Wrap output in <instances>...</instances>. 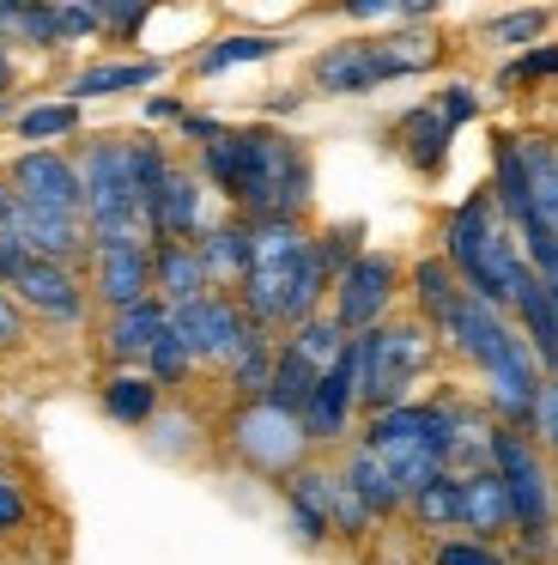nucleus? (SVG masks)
Instances as JSON below:
<instances>
[{
  "instance_id": "1",
  "label": "nucleus",
  "mask_w": 558,
  "mask_h": 565,
  "mask_svg": "<svg viewBox=\"0 0 558 565\" xmlns=\"http://www.w3.org/2000/svg\"><path fill=\"white\" fill-rule=\"evenodd\" d=\"M194 177L225 201V213L249 225L267 220H310L315 159L291 128L273 122H230L213 147L194 152Z\"/></svg>"
},
{
  "instance_id": "2",
  "label": "nucleus",
  "mask_w": 558,
  "mask_h": 565,
  "mask_svg": "<svg viewBox=\"0 0 558 565\" xmlns=\"http://www.w3.org/2000/svg\"><path fill=\"white\" fill-rule=\"evenodd\" d=\"M328 292H334V268H328L310 220L255 225V256H249V274H243V286H237V305L255 329L286 341L291 329L322 317Z\"/></svg>"
},
{
  "instance_id": "3",
  "label": "nucleus",
  "mask_w": 558,
  "mask_h": 565,
  "mask_svg": "<svg viewBox=\"0 0 558 565\" xmlns=\"http://www.w3.org/2000/svg\"><path fill=\"white\" fill-rule=\"evenodd\" d=\"M437 256L449 262V274H455L473 298H485V305H497V310L516 305V292L534 274L528 256H522V244H516V232L504 225V213L492 207L485 189H473L468 201H455V207L443 213Z\"/></svg>"
},
{
  "instance_id": "4",
  "label": "nucleus",
  "mask_w": 558,
  "mask_h": 565,
  "mask_svg": "<svg viewBox=\"0 0 558 565\" xmlns=\"http://www.w3.org/2000/svg\"><path fill=\"white\" fill-rule=\"evenodd\" d=\"M443 62V38L431 25L412 31H383V38H340L328 50H315L310 62V86L322 98H364V92H383L395 79H419Z\"/></svg>"
},
{
  "instance_id": "5",
  "label": "nucleus",
  "mask_w": 558,
  "mask_h": 565,
  "mask_svg": "<svg viewBox=\"0 0 558 565\" xmlns=\"http://www.w3.org/2000/svg\"><path fill=\"white\" fill-rule=\"evenodd\" d=\"M352 365H358V407L364 414H388V407L419 402V390L443 365V341L412 310H395L383 329L352 341Z\"/></svg>"
},
{
  "instance_id": "6",
  "label": "nucleus",
  "mask_w": 558,
  "mask_h": 565,
  "mask_svg": "<svg viewBox=\"0 0 558 565\" xmlns=\"http://www.w3.org/2000/svg\"><path fill=\"white\" fill-rule=\"evenodd\" d=\"M492 468L509 492L516 511V535H509V559L522 565H552L558 553V462L540 456V444L528 431H492Z\"/></svg>"
},
{
  "instance_id": "7",
  "label": "nucleus",
  "mask_w": 558,
  "mask_h": 565,
  "mask_svg": "<svg viewBox=\"0 0 558 565\" xmlns=\"http://www.w3.org/2000/svg\"><path fill=\"white\" fill-rule=\"evenodd\" d=\"M449 438H455V395H419L407 407L358 419V444L383 456V468L407 499L431 487L437 475H449Z\"/></svg>"
},
{
  "instance_id": "8",
  "label": "nucleus",
  "mask_w": 558,
  "mask_h": 565,
  "mask_svg": "<svg viewBox=\"0 0 558 565\" xmlns=\"http://www.w3.org/2000/svg\"><path fill=\"white\" fill-rule=\"evenodd\" d=\"M79 164V195H85V237L92 244H152L146 207L128 171V135H97L73 152Z\"/></svg>"
},
{
  "instance_id": "9",
  "label": "nucleus",
  "mask_w": 558,
  "mask_h": 565,
  "mask_svg": "<svg viewBox=\"0 0 558 565\" xmlns=\"http://www.w3.org/2000/svg\"><path fill=\"white\" fill-rule=\"evenodd\" d=\"M218 450H225V462H237L243 475L255 480H279L286 487L298 468L315 462V444L310 431H303L298 414H286V407L273 402H237L225 419H218Z\"/></svg>"
},
{
  "instance_id": "10",
  "label": "nucleus",
  "mask_w": 558,
  "mask_h": 565,
  "mask_svg": "<svg viewBox=\"0 0 558 565\" xmlns=\"http://www.w3.org/2000/svg\"><path fill=\"white\" fill-rule=\"evenodd\" d=\"M400 292H407V262L395 249H358V262L334 274V292H328V317L340 322V334H371L383 329L400 310Z\"/></svg>"
},
{
  "instance_id": "11",
  "label": "nucleus",
  "mask_w": 558,
  "mask_h": 565,
  "mask_svg": "<svg viewBox=\"0 0 558 565\" xmlns=\"http://www.w3.org/2000/svg\"><path fill=\"white\" fill-rule=\"evenodd\" d=\"M7 292L19 298V310L31 322H49V329H85L92 317V286H85V268H67V262H24L7 280Z\"/></svg>"
},
{
  "instance_id": "12",
  "label": "nucleus",
  "mask_w": 558,
  "mask_h": 565,
  "mask_svg": "<svg viewBox=\"0 0 558 565\" xmlns=\"http://www.w3.org/2000/svg\"><path fill=\"white\" fill-rule=\"evenodd\" d=\"M170 334L189 347V359L201 371H225L237 359L243 334H249V317H243L237 292H206L194 305H176L170 310Z\"/></svg>"
},
{
  "instance_id": "13",
  "label": "nucleus",
  "mask_w": 558,
  "mask_h": 565,
  "mask_svg": "<svg viewBox=\"0 0 558 565\" xmlns=\"http://www.w3.org/2000/svg\"><path fill=\"white\" fill-rule=\"evenodd\" d=\"M7 183L19 195V207L31 213H55V220H85V195H79V164L61 147H24L7 164Z\"/></svg>"
},
{
  "instance_id": "14",
  "label": "nucleus",
  "mask_w": 558,
  "mask_h": 565,
  "mask_svg": "<svg viewBox=\"0 0 558 565\" xmlns=\"http://www.w3.org/2000/svg\"><path fill=\"white\" fill-rule=\"evenodd\" d=\"M85 286H92V305L104 310V317L158 298L152 292V244H92V256H85Z\"/></svg>"
},
{
  "instance_id": "15",
  "label": "nucleus",
  "mask_w": 558,
  "mask_h": 565,
  "mask_svg": "<svg viewBox=\"0 0 558 565\" xmlns=\"http://www.w3.org/2000/svg\"><path fill=\"white\" fill-rule=\"evenodd\" d=\"M213 189L194 177V164L176 159V171L164 177V189H158L152 213H146V225H152V244H194V237L213 225Z\"/></svg>"
},
{
  "instance_id": "16",
  "label": "nucleus",
  "mask_w": 558,
  "mask_h": 565,
  "mask_svg": "<svg viewBox=\"0 0 558 565\" xmlns=\"http://www.w3.org/2000/svg\"><path fill=\"white\" fill-rule=\"evenodd\" d=\"M298 499H310L315 511L328 516V529H334V541H371L376 535V523H371V511H364L358 499H352V487L340 480V468L328 462V456H315L310 468H298V475L286 480Z\"/></svg>"
},
{
  "instance_id": "17",
  "label": "nucleus",
  "mask_w": 558,
  "mask_h": 565,
  "mask_svg": "<svg viewBox=\"0 0 558 565\" xmlns=\"http://www.w3.org/2000/svg\"><path fill=\"white\" fill-rule=\"evenodd\" d=\"M164 329H170V305L164 298H146V305H133V310L104 317V329H97V353H104L109 371H146V353L164 341Z\"/></svg>"
},
{
  "instance_id": "18",
  "label": "nucleus",
  "mask_w": 558,
  "mask_h": 565,
  "mask_svg": "<svg viewBox=\"0 0 558 565\" xmlns=\"http://www.w3.org/2000/svg\"><path fill=\"white\" fill-rule=\"evenodd\" d=\"M334 468H340V480L352 487V499H358L364 511H371V523H376V529H383V523H400V516H407V492L395 487V475L383 468V456H376L371 444L352 438L346 450L334 456Z\"/></svg>"
},
{
  "instance_id": "19",
  "label": "nucleus",
  "mask_w": 558,
  "mask_h": 565,
  "mask_svg": "<svg viewBox=\"0 0 558 565\" xmlns=\"http://www.w3.org/2000/svg\"><path fill=\"white\" fill-rule=\"evenodd\" d=\"M194 249H201V262H206L213 292H237L243 274H249V256H255V225L237 220V213H218V220L194 237Z\"/></svg>"
},
{
  "instance_id": "20",
  "label": "nucleus",
  "mask_w": 558,
  "mask_h": 565,
  "mask_svg": "<svg viewBox=\"0 0 558 565\" xmlns=\"http://www.w3.org/2000/svg\"><path fill=\"white\" fill-rule=\"evenodd\" d=\"M461 535L492 541V547H509V535H516V511H509L497 468H480V475L461 480Z\"/></svg>"
},
{
  "instance_id": "21",
  "label": "nucleus",
  "mask_w": 558,
  "mask_h": 565,
  "mask_svg": "<svg viewBox=\"0 0 558 565\" xmlns=\"http://www.w3.org/2000/svg\"><path fill=\"white\" fill-rule=\"evenodd\" d=\"M279 50H291L286 31H225V38L201 43V50L189 55V79H218V74H230V67H261V62H273Z\"/></svg>"
},
{
  "instance_id": "22",
  "label": "nucleus",
  "mask_w": 558,
  "mask_h": 565,
  "mask_svg": "<svg viewBox=\"0 0 558 565\" xmlns=\"http://www.w3.org/2000/svg\"><path fill=\"white\" fill-rule=\"evenodd\" d=\"M170 74L164 55H140V62H85L79 74L67 79L61 98L67 104H92V98H121V92H146Z\"/></svg>"
},
{
  "instance_id": "23",
  "label": "nucleus",
  "mask_w": 558,
  "mask_h": 565,
  "mask_svg": "<svg viewBox=\"0 0 558 565\" xmlns=\"http://www.w3.org/2000/svg\"><path fill=\"white\" fill-rule=\"evenodd\" d=\"M97 407H104V419H116V426L146 431L164 414V390H158L146 371H109V377L97 383Z\"/></svg>"
},
{
  "instance_id": "24",
  "label": "nucleus",
  "mask_w": 558,
  "mask_h": 565,
  "mask_svg": "<svg viewBox=\"0 0 558 565\" xmlns=\"http://www.w3.org/2000/svg\"><path fill=\"white\" fill-rule=\"evenodd\" d=\"M449 140H455V128L443 122V116L431 110V104H412L407 116L395 122V152L412 164L419 177H437L449 164Z\"/></svg>"
},
{
  "instance_id": "25",
  "label": "nucleus",
  "mask_w": 558,
  "mask_h": 565,
  "mask_svg": "<svg viewBox=\"0 0 558 565\" xmlns=\"http://www.w3.org/2000/svg\"><path fill=\"white\" fill-rule=\"evenodd\" d=\"M516 152H522V177H528L534 220L558 244V135H516Z\"/></svg>"
},
{
  "instance_id": "26",
  "label": "nucleus",
  "mask_w": 558,
  "mask_h": 565,
  "mask_svg": "<svg viewBox=\"0 0 558 565\" xmlns=\"http://www.w3.org/2000/svg\"><path fill=\"white\" fill-rule=\"evenodd\" d=\"M152 292L164 298L170 310H176V305H194V298L213 292L201 249H194V244H152Z\"/></svg>"
},
{
  "instance_id": "27",
  "label": "nucleus",
  "mask_w": 558,
  "mask_h": 565,
  "mask_svg": "<svg viewBox=\"0 0 558 565\" xmlns=\"http://www.w3.org/2000/svg\"><path fill=\"white\" fill-rule=\"evenodd\" d=\"M273 359H279V334H267V329H255V322H249V334H243L237 359L218 371V377H225L230 407H237V402H261L267 383H273Z\"/></svg>"
},
{
  "instance_id": "28",
  "label": "nucleus",
  "mask_w": 558,
  "mask_h": 565,
  "mask_svg": "<svg viewBox=\"0 0 558 565\" xmlns=\"http://www.w3.org/2000/svg\"><path fill=\"white\" fill-rule=\"evenodd\" d=\"M407 292H412V317H419L425 329L437 334V322L455 310V298L468 292V286L449 274L443 256H419V262H407Z\"/></svg>"
},
{
  "instance_id": "29",
  "label": "nucleus",
  "mask_w": 558,
  "mask_h": 565,
  "mask_svg": "<svg viewBox=\"0 0 558 565\" xmlns=\"http://www.w3.org/2000/svg\"><path fill=\"white\" fill-rule=\"evenodd\" d=\"M407 523L419 535L443 541V535H461V480L455 475H437L431 487H419L407 499Z\"/></svg>"
},
{
  "instance_id": "30",
  "label": "nucleus",
  "mask_w": 558,
  "mask_h": 565,
  "mask_svg": "<svg viewBox=\"0 0 558 565\" xmlns=\"http://www.w3.org/2000/svg\"><path fill=\"white\" fill-rule=\"evenodd\" d=\"M85 128V110L67 98H36L19 110V122H12V135L24 140V147H55V140H73Z\"/></svg>"
},
{
  "instance_id": "31",
  "label": "nucleus",
  "mask_w": 558,
  "mask_h": 565,
  "mask_svg": "<svg viewBox=\"0 0 558 565\" xmlns=\"http://www.w3.org/2000/svg\"><path fill=\"white\" fill-rule=\"evenodd\" d=\"M546 31H552V13H546V7H522V13H492L480 25V38L497 43V50L528 55V50H540V43H546Z\"/></svg>"
},
{
  "instance_id": "32",
  "label": "nucleus",
  "mask_w": 558,
  "mask_h": 565,
  "mask_svg": "<svg viewBox=\"0 0 558 565\" xmlns=\"http://www.w3.org/2000/svg\"><path fill=\"white\" fill-rule=\"evenodd\" d=\"M315 377H322V371H310V365H303V359L291 353L286 341H279L273 383H267L261 402H273V407H286V414H298V419H303V407H310V395H315Z\"/></svg>"
},
{
  "instance_id": "33",
  "label": "nucleus",
  "mask_w": 558,
  "mask_h": 565,
  "mask_svg": "<svg viewBox=\"0 0 558 565\" xmlns=\"http://www.w3.org/2000/svg\"><path fill=\"white\" fill-rule=\"evenodd\" d=\"M286 347H291V353H298L310 371H328V365H334V359L352 347V334H340V322L322 310V317H310L303 329H291V334H286Z\"/></svg>"
},
{
  "instance_id": "34",
  "label": "nucleus",
  "mask_w": 558,
  "mask_h": 565,
  "mask_svg": "<svg viewBox=\"0 0 558 565\" xmlns=\"http://www.w3.org/2000/svg\"><path fill=\"white\" fill-rule=\"evenodd\" d=\"M194 371H201V365H194V359H189V347H182L170 329H164V341H158L152 353H146V377H152L164 395H170V390H189V383H194Z\"/></svg>"
},
{
  "instance_id": "35",
  "label": "nucleus",
  "mask_w": 558,
  "mask_h": 565,
  "mask_svg": "<svg viewBox=\"0 0 558 565\" xmlns=\"http://www.w3.org/2000/svg\"><path fill=\"white\" fill-rule=\"evenodd\" d=\"M12 43H19V50H61L55 7H43V0H19V7H12Z\"/></svg>"
},
{
  "instance_id": "36",
  "label": "nucleus",
  "mask_w": 558,
  "mask_h": 565,
  "mask_svg": "<svg viewBox=\"0 0 558 565\" xmlns=\"http://www.w3.org/2000/svg\"><path fill=\"white\" fill-rule=\"evenodd\" d=\"M425 565H516L509 547H492V541H473V535H443L425 547Z\"/></svg>"
},
{
  "instance_id": "37",
  "label": "nucleus",
  "mask_w": 558,
  "mask_h": 565,
  "mask_svg": "<svg viewBox=\"0 0 558 565\" xmlns=\"http://www.w3.org/2000/svg\"><path fill=\"white\" fill-rule=\"evenodd\" d=\"M286 529H291V541H298V547H310V553L334 547V529H328V516L315 511L310 499H298L291 487H286Z\"/></svg>"
},
{
  "instance_id": "38",
  "label": "nucleus",
  "mask_w": 558,
  "mask_h": 565,
  "mask_svg": "<svg viewBox=\"0 0 558 565\" xmlns=\"http://www.w3.org/2000/svg\"><path fill=\"white\" fill-rule=\"evenodd\" d=\"M97 19H104L109 43H133L152 25V7H146V0H97Z\"/></svg>"
},
{
  "instance_id": "39",
  "label": "nucleus",
  "mask_w": 558,
  "mask_h": 565,
  "mask_svg": "<svg viewBox=\"0 0 558 565\" xmlns=\"http://www.w3.org/2000/svg\"><path fill=\"white\" fill-rule=\"evenodd\" d=\"M528 438L540 444V456H552V462H558V377H546V383H540V395H534Z\"/></svg>"
},
{
  "instance_id": "40",
  "label": "nucleus",
  "mask_w": 558,
  "mask_h": 565,
  "mask_svg": "<svg viewBox=\"0 0 558 565\" xmlns=\"http://www.w3.org/2000/svg\"><path fill=\"white\" fill-rule=\"evenodd\" d=\"M552 74H558V43H540V50L497 67V86H534V79H552Z\"/></svg>"
},
{
  "instance_id": "41",
  "label": "nucleus",
  "mask_w": 558,
  "mask_h": 565,
  "mask_svg": "<svg viewBox=\"0 0 558 565\" xmlns=\"http://www.w3.org/2000/svg\"><path fill=\"white\" fill-rule=\"evenodd\" d=\"M55 25H61V43L104 38V19H97V0H55Z\"/></svg>"
},
{
  "instance_id": "42",
  "label": "nucleus",
  "mask_w": 558,
  "mask_h": 565,
  "mask_svg": "<svg viewBox=\"0 0 558 565\" xmlns=\"http://www.w3.org/2000/svg\"><path fill=\"white\" fill-rule=\"evenodd\" d=\"M31 492H24V480L19 475H7L0 468V535H24L31 529Z\"/></svg>"
},
{
  "instance_id": "43",
  "label": "nucleus",
  "mask_w": 558,
  "mask_h": 565,
  "mask_svg": "<svg viewBox=\"0 0 558 565\" xmlns=\"http://www.w3.org/2000/svg\"><path fill=\"white\" fill-rule=\"evenodd\" d=\"M31 347V317L19 310V298L0 286V359H19Z\"/></svg>"
},
{
  "instance_id": "44",
  "label": "nucleus",
  "mask_w": 558,
  "mask_h": 565,
  "mask_svg": "<svg viewBox=\"0 0 558 565\" xmlns=\"http://www.w3.org/2000/svg\"><path fill=\"white\" fill-rule=\"evenodd\" d=\"M431 110L443 116L449 128H468L473 116H480V92H473V86H461V79H455V86H443V92L431 98Z\"/></svg>"
},
{
  "instance_id": "45",
  "label": "nucleus",
  "mask_w": 558,
  "mask_h": 565,
  "mask_svg": "<svg viewBox=\"0 0 558 565\" xmlns=\"http://www.w3.org/2000/svg\"><path fill=\"white\" fill-rule=\"evenodd\" d=\"M176 128H182V140H194V152H201V147H213V140L225 135L230 122H225V116H206V110H189Z\"/></svg>"
},
{
  "instance_id": "46",
  "label": "nucleus",
  "mask_w": 558,
  "mask_h": 565,
  "mask_svg": "<svg viewBox=\"0 0 558 565\" xmlns=\"http://www.w3.org/2000/svg\"><path fill=\"white\" fill-rule=\"evenodd\" d=\"M189 116V104L170 98V92H158V98H146V122H182Z\"/></svg>"
},
{
  "instance_id": "47",
  "label": "nucleus",
  "mask_w": 558,
  "mask_h": 565,
  "mask_svg": "<svg viewBox=\"0 0 558 565\" xmlns=\"http://www.w3.org/2000/svg\"><path fill=\"white\" fill-rule=\"evenodd\" d=\"M12 225H19V195H12L7 171H0V237H12Z\"/></svg>"
},
{
  "instance_id": "48",
  "label": "nucleus",
  "mask_w": 558,
  "mask_h": 565,
  "mask_svg": "<svg viewBox=\"0 0 558 565\" xmlns=\"http://www.w3.org/2000/svg\"><path fill=\"white\" fill-rule=\"evenodd\" d=\"M298 116L303 110V92H267V116Z\"/></svg>"
},
{
  "instance_id": "49",
  "label": "nucleus",
  "mask_w": 558,
  "mask_h": 565,
  "mask_svg": "<svg viewBox=\"0 0 558 565\" xmlns=\"http://www.w3.org/2000/svg\"><path fill=\"white\" fill-rule=\"evenodd\" d=\"M12 79H19V67H12V43H0V98H12Z\"/></svg>"
},
{
  "instance_id": "50",
  "label": "nucleus",
  "mask_w": 558,
  "mask_h": 565,
  "mask_svg": "<svg viewBox=\"0 0 558 565\" xmlns=\"http://www.w3.org/2000/svg\"><path fill=\"white\" fill-rule=\"evenodd\" d=\"M12 7L19 0H0V43H12Z\"/></svg>"
},
{
  "instance_id": "51",
  "label": "nucleus",
  "mask_w": 558,
  "mask_h": 565,
  "mask_svg": "<svg viewBox=\"0 0 558 565\" xmlns=\"http://www.w3.org/2000/svg\"><path fill=\"white\" fill-rule=\"evenodd\" d=\"M376 565H425V559H407V553L395 547V553H383V559H376Z\"/></svg>"
},
{
  "instance_id": "52",
  "label": "nucleus",
  "mask_w": 558,
  "mask_h": 565,
  "mask_svg": "<svg viewBox=\"0 0 558 565\" xmlns=\"http://www.w3.org/2000/svg\"><path fill=\"white\" fill-rule=\"evenodd\" d=\"M0 565H7V547H0Z\"/></svg>"
},
{
  "instance_id": "53",
  "label": "nucleus",
  "mask_w": 558,
  "mask_h": 565,
  "mask_svg": "<svg viewBox=\"0 0 558 565\" xmlns=\"http://www.w3.org/2000/svg\"><path fill=\"white\" fill-rule=\"evenodd\" d=\"M0 468H7V450H0Z\"/></svg>"
}]
</instances>
